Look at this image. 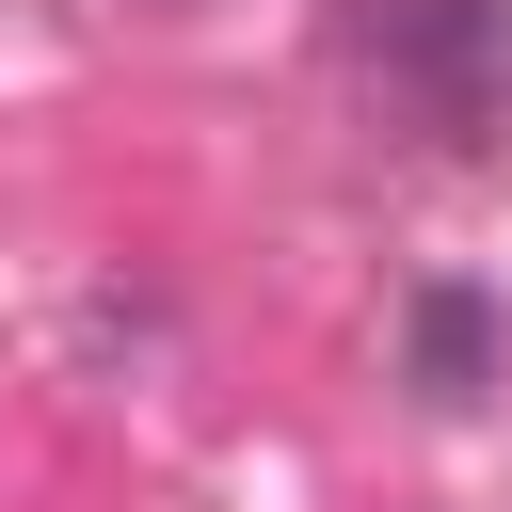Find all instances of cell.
<instances>
[{
    "label": "cell",
    "mask_w": 512,
    "mask_h": 512,
    "mask_svg": "<svg viewBox=\"0 0 512 512\" xmlns=\"http://www.w3.org/2000/svg\"><path fill=\"white\" fill-rule=\"evenodd\" d=\"M160 16H192V0H160Z\"/></svg>",
    "instance_id": "obj_3"
},
{
    "label": "cell",
    "mask_w": 512,
    "mask_h": 512,
    "mask_svg": "<svg viewBox=\"0 0 512 512\" xmlns=\"http://www.w3.org/2000/svg\"><path fill=\"white\" fill-rule=\"evenodd\" d=\"M400 384H416L432 416H464V400L496 384V304H480V288H416V304H400Z\"/></svg>",
    "instance_id": "obj_2"
},
{
    "label": "cell",
    "mask_w": 512,
    "mask_h": 512,
    "mask_svg": "<svg viewBox=\"0 0 512 512\" xmlns=\"http://www.w3.org/2000/svg\"><path fill=\"white\" fill-rule=\"evenodd\" d=\"M368 64L432 128H496V96H512V0H368Z\"/></svg>",
    "instance_id": "obj_1"
}]
</instances>
